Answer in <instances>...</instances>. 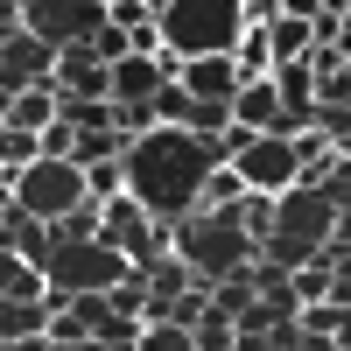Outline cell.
I'll return each mask as SVG.
<instances>
[{"label": "cell", "mask_w": 351, "mask_h": 351, "mask_svg": "<svg viewBox=\"0 0 351 351\" xmlns=\"http://www.w3.org/2000/svg\"><path fill=\"white\" fill-rule=\"evenodd\" d=\"M120 169H127V197L155 225H176V218L197 211V190L211 176V148L190 127H148L120 148Z\"/></svg>", "instance_id": "obj_1"}, {"label": "cell", "mask_w": 351, "mask_h": 351, "mask_svg": "<svg viewBox=\"0 0 351 351\" xmlns=\"http://www.w3.org/2000/svg\"><path fill=\"white\" fill-rule=\"evenodd\" d=\"M169 253L183 260L197 281L239 274V267H253V260H260V246L246 239L239 211H190V218H176V225H169Z\"/></svg>", "instance_id": "obj_2"}, {"label": "cell", "mask_w": 351, "mask_h": 351, "mask_svg": "<svg viewBox=\"0 0 351 351\" xmlns=\"http://www.w3.org/2000/svg\"><path fill=\"white\" fill-rule=\"evenodd\" d=\"M344 211L324 197V190H309V183H288L274 197V225H267V253L274 267H302V260H316V246H324V232L337 225Z\"/></svg>", "instance_id": "obj_3"}, {"label": "cell", "mask_w": 351, "mask_h": 351, "mask_svg": "<svg viewBox=\"0 0 351 351\" xmlns=\"http://www.w3.org/2000/svg\"><path fill=\"white\" fill-rule=\"evenodd\" d=\"M239 0H169L155 14V36L169 56H232L239 43Z\"/></svg>", "instance_id": "obj_4"}, {"label": "cell", "mask_w": 351, "mask_h": 351, "mask_svg": "<svg viewBox=\"0 0 351 351\" xmlns=\"http://www.w3.org/2000/svg\"><path fill=\"white\" fill-rule=\"evenodd\" d=\"M8 190H14V211L56 225L71 204H84V169H77V162H64V155H36L28 169H14V176H8Z\"/></svg>", "instance_id": "obj_5"}, {"label": "cell", "mask_w": 351, "mask_h": 351, "mask_svg": "<svg viewBox=\"0 0 351 351\" xmlns=\"http://www.w3.org/2000/svg\"><path fill=\"white\" fill-rule=\"evenodd\" d=\"M127 253H112L106 239H56L49 267H43V288H64V295H84V288H112L127 281Z\"/></svg>", "instance_id": "obj_6"}, {"label": "cell", "mask_w": 351, "mask_h": 351, "mask_svg": "<svg viewBox=\"0 0 351 351\" xmlns=\"http://www.w3.org/2000/svg\"><path fill=\"white\" fill-rule=\"evenodd\" d=\"M92 239H106L112 253H127V267L141 274L148 260H162V253H169V225H155V218H148V211H141V204L120 190V197H106V204H99V232H92Z\"/></svg>", "instance_id": "obj_7"}, {"label": "cell", "mask_w": 351, "mask_h": 351, "mask_svg": "<svg viewBox=\"0 0 351 351\" xmlns=\"http://www.w3.org/2000/svg\"><path fill=\"white\" fill-rule=\"evenodd\" d=\"M232 169H239V183H246L253 197H281V190L302 176L295 148H288V134H253L246 148L232 155Z\"/></svg>", "instance_id": "obj_8"}, {"label": "cell", "mask_w": 351, "mask_h": 351, "mask_svg": "<svg viewBox=\"0 0 351 351\" xmlns=\"http://www.w3.org/2000/svg\"><path fill=\"white\" fill-rule=\"evenodd\" d=\"M21 84H56V49L43 36H28V28L14 43H0V92L14 99Z\"/></svg>", "instance_id": "obj_9"}, {"label": "cell", "mask_w": 351, "mask_h": 351, "mask_svg": "<svg viewBox=\"0 0 351 351\" xmlns=\"http://www.w3.org/2000/svg\"><path fill=\"white\" fill-rule=\"evenodd\" d=\"M56 92H71V99H106V64L92 56V43H56Z\"/></svg>", "instance_id": "obj_10"}, {"label": "cell", "mask_w": 351, "mask_h": 351, "mask_svg": "<svg viewBox=\"0 0 351 351\" xmlns=\"http://www.w3.org/2000/svg\"><path fill=\"white\" fill-rule=\"evenodd\" d=\"M176 84H183L190 99H204V106H225L232 92H239V71H232V56H183Z\"/></svg>", "instance_id": "obj_11"}, {"label": "cell", "mask_w": 351, "mask_h": 351, "mask_svg": "<svg viewBox=\"0 0 351 351\" xmlns=\"http://www.w3.org/2000/svg\"><path fill=\"white\" fill-rule=\"evenodd\" d=\"M0 239H8L21 260H28V267H49V253H56V225H43V218H28V211H8V218H0Z\"/></svg>", "instance_id": "obj_12"}, {"label": "cell", "mask_w": 351, "mask_h": 351, "mask_svg": "<svg viewBox=\"0 0 351 351\" xmlns=\"http://www.w3.org/2000/svg\"><path fill=\"white\" fill-rule=\"evenodd\" d=\"M288 324H295V337H302L309 351H330V344L344 337V302H302Z\"/></svg>", "instance_id": "obj_13"}, {"label": "cell", "mask_w": 351, "mask_h": 351, "mask_svg": "<svg viewBox=\"0 0 351 351\" xmlns=\"http://www.w3.org/2000/svg\"><path fill=\"white\" fill-rule=\"evenodd\" d=\"M56 120V84H21V92L8 99V120L0 127H21V134H43Z\"/></svg>", "instance_id": "obj_14"}, {"label": "cell", "mask_w": 351, "mask_h": 351, "mask_svg": "<svg viewBox=\"0 0 351 351\" xmlns=\"http://www.w3.org/2000/svg\"><path fill=\"white\" fill-rule=\"evenodd\" d=\"M316 43H309V21L302 14H274L267 21V56L274 64H295V56H309Z\"/></svg>", "instance_id": "obj_15"}, {"label": "cell", "mask_w": 351, "mask_h": 351, "mask_svg": "<svg viewBox=\"0 0 351 351\" xmlns=\"http://www.w3.org/2000/svg\"><path fill=\"white\" fill-rule=\"evenodd\" d=\"M239 197H246L239 169H232V162H211V176H204V190H197V211H232Z\"/></svg>", "instance_id": "obj_16"}, {"label": "cell", "mask_w": 351, "mask_h": 351, "mask_svg": "<svg viewBox=\"0 0 351 351\" xmlns=\"http://www.w3.org/2000/svg\"><path fill=\"white\" fill-rule=\"evenodd\" d=\"M43 302H21V295H0V344H14V337H43Z\"/></svg>", "instance_id": "obj_17"}, {"label": "cell", "mask_w": 351, "mask_h": 351, "mask_svg": "<svg viewBox=\"0 0 351 351\" xmlns=\"http://www.w3.org/2000/svg\"><path fill=\"white\" fill-rule=\"evenodd\" d=\"M232 71H239V84L274 71V56H267V28H239V43H232Z\"/></svg>", "instance_id": "obj_18"}, {"label": "cell", "mask_w": 351, "mask_h": 351, "mask_svg": "<svg viewBox=\"0 0 351 351\" xmlns=\"http://www.w3.org/2000/svg\"><path fill=\"white\" fill-rule=\"evenodd\" d=\"M0 295H21V302H36V295H43V274L28 267L14 246H0Z\"/></svg>", "instance_id": "obj_19"}, {"label": "cell", "mask_w": 351, "mask_h": 351, "mask_svg": "<svg viewBox=\"0 0 351 351\" xmlns=\"http://www.w3.org/2000/svg\"><path fill=\"white\" fill-rule=\"evenodd\" d=\"M344 21H351V0H324L309 14V43L316 49H344Z\"/></svg>", "instance_id": "obj_20"}, {"label": "cell", "mask_w": 351, "mask_h": 351, "mask_svg": "<svg viewBox=\"0 0 351 351\" xmlns=\"http://www.w3.org/2000/svg\"><path fill=\"white\" fill-rule=\"evenodd\" d=\"M127 141L112 134V127H77V141H71V162L77 169H92V162H106V155H120Z\"/></svg>", "instance_id": "obj_21"}, {"label": "cell", "mask_w": 351, "mask_h": 351, "mask_svg": "<svg viewBox=\"0 0 351 351\" xmlns=\"http://www.w3.org/2000/svg\"><path fill=\"white\" fill-rule=\"evenodd\" d=\"M190 106H197V99H190L183 84H176V77H169V84H155V99H148L155 127H190Z\"/></svg>", "instance_id": "obj_22"}, {"label": "cell", "mask_w": 351, "mask_h": 351, "mask_svg": "<svg viewBox=\"0 0 351 351\" xmlns=\"http://www.w3.org/2000/svg\"><path fill=\"white\" fill-rule=\"evenodd\" d=\"M120 190H127V169H120V155H106V162H92V169H84V197H92V204L120 197Z\"/></svg>", "instance_id": "obj_23"}, {"label": "cell", "mask_w": 351, "mask_h": 351, "mask_svg": "<svg viewBox=\"0 0 351 351\" xmlns=\"http://www.w3.org/2000/svg\"><path fill=\"white\" fill-rule=\"evenodd\" d=\"M190 344L197 351H232V316H218L211 302H204V316L190 324Z\"/></svg>", "instance_id": "obj_24"}, {"label": "cell", "mask_w": 351, "mask_h": 351, "mask_svg": "<svg viewBox=\"0 0 351 351\" xmlns=\"http://www.w3.org/2000/svg\"><path fill=\"white\" fill-rule=\"evenodd\" d=\"M43 148H36V134H21V127H0V169H28V162H36Z\"/></svg>", "instance_id": "obj_25"}, {"label": "cell", "mask_w": 351, "mask_h": 351, "mask_svg": "<svg viewBox=\"0 0 351 351\" xmlns=\"http://www.w3.org/2000/svg\"><path fill=\"white\" fill-rule=\"evenodd\" d=\"M106 21L112 28H148L155 14H148V0H106Z\"/></svg>", "instance_id": "obj_26"}, {"label": "cell", "mask_w": 351, "mask_h": 351, "mask_svg": "<svg viewBox=\"0 0 351 351\" xmlns=\"http://www.w3.org/2000/svg\"><path fill=\"white\" fill-rule=\"evenodd\" d=\"M71 141H77V127H64V120H49V127L36 134V148H43V155H64V162H71Z\"/></svg>", "instance_id": "obj_27"}, {"label": "cell", "mask_w": 351, "mask_h": 351, "mask_svg": "<svg viewBox=\"0 0 351 351\" xmlns=\"http://www.w3.org/2000/svg\"><path fill=\"white\" fill-rule=\"evenodd\" d=\"M21 36V0H0V43Z\"/></svg>", "instance_id": "obj_28"}, {"label": "cell", "mask_w": 351, "mask_h": 351, "mask_svg": "<svg viewBox=\"0 0 351 351\" xmlns=\"http://www.w3.org/2000/svg\"><path fill=\"white\" fill-rule=\"evenodd\" d=\"M316 8H324V0H281V14H302V21H309Z\"/></svg>", "instance_id": "obj_29"}, {"label": "cell", "mask_w": 351, "mask_h": 351, "mask_svg": "<svg viewBox=\"0 0 351 351\" xmlns=\"http://www.w3.org/2000/svg\"><path fill=\"white\" fill-rule=\"evenodd\" d=\"M0 351H43V337H14V344H0Z\"/></svg>", "instance_id": "obj_30"}, {"label": "cell", "mask_w": 351, "mask_h": 351, "mask_svg": "<svg viewBox=\"0 0 351 351\" xmlns=\"http://www.w3.org/2000/svg\"><path fill=\"white\" fill-rule=\"evenodd\" d=\"M0 120H8V92H0Z\"/></svg>", "instance_id": "obj_31"}, {"label": "cell", "mask_w": 351, "mask_h": 351, "mask_svg": "<svg viewBox=\"0 0 351 351\" xmlns=\"http://www.w3.org/2000/svg\"><path fill=\"white\" fill-rule=\"evenodd\" d=\"M288 351H309V344H288Z\"/></svg>", "instance_id": "obj_32"}, {"label": "cell", "mask_w": 351, "mask_h": 351, "mask_svg": "<svg viewBox=\"0 0 351 351\" xmlns=\"http://www.w3.org/2000/svg\"><path fill=\"white\" fill-rule=\"evenodd\" d=\"M99 8H106V0H99Z\"/></svg>", "instance_id": "obj_33"}]
</instances>
